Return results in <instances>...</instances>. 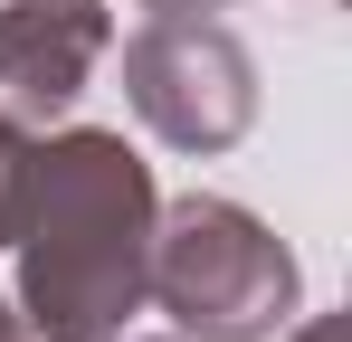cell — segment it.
Returning a JSON list of instances; mask_svg holds the SVG:
<instances>
[{
    "label": "cell",
    "mask_w": 352,
    "mask_h": 342,
    "mask_svg": "<svg viewBox=\"0 0 352 342\" xmlns=\"http://www.w3.org/2000/svg\"><path fill=\"white\" fill-rule=\"evenodd\" d=\"M0 342H19V333H10V304H0Z\"/></svg>",
    "instance_id": "cell-6"
},
{
    "label": "cell",
    "mask_w": 352,
    "mask_h": 342,
    "mask_svg": "<svg viewBox=\"0 0 352 342\" xmlns=\"http://www.w3.org/2000/svg\"><path fill=\"white\" fill-rule=\"evenodd\" d=\"M96 48H105L96 0H19V10H0V124H48L86 86Z\"/></svg>",
    "instance_id": "cell-4"
},
{
    "label": "cell",
    "mask_w": 352,
    "mask_h": 342,
    "mask_svg": "<svg viewBox=\"0 0 352 342\" xmlns=\"http://www.w3.org/2000/svg\"><path fill=\"white\" fill-rule=\"evenodd\" d=\"M143 285L172 304L190 333L257 342V333H276L286 304H295V257L248 209H229V200H181L162 257L143 266Z\"/></svg>",
    "instance_id": "cell-2"
},
{
    "label": "cell",
    "mask_w": 352,
    "mask_h": 342,
    "mask_svg": "<svg viewBox=\"0 0 352 342\" xmlns=\"http://www.w3.org/2000/svg\"><path fill=\"white\" fill-rule=\"evenodd\" d=\"M19 219V152H10V124H0V238Z\"/></svg>",
    "instance_id": "cell-5"
},
{
    "label": "cell",
    "mask_w": 352,
    "mask_h": 342,
    "mask_svg": "<svg viewBox=\"0 0 352 342\" xmlns=\"http://www.w3.org/2000/svg\"><path fill=\"white\" fill-rule=\"evenodd\" d=\"M124 67H133V105L153 114V133H172V143H190V152L238 143V124H248V105H257L238 38L210 29V19H190V10L153 19Z\"/></svg>",
    "instance_id": "cell-3"
},
{
    "label": "cell",
    "mask_w": 352,
    "mask_h": 342,
    "mask_svg": "<svg viewBox=\"0 0 352 342\" xmlns=\"http://www.w3.org/2000/svg\"><path fill=\"white\" fill-rule=\"evenodd\" d=\"M29 247V323L38 342H96L143 304L153 257V181L115 133H67L38 162H19V219Z\"/></svg>",
    "instance_id": "cell-1"
}]
</instances>
